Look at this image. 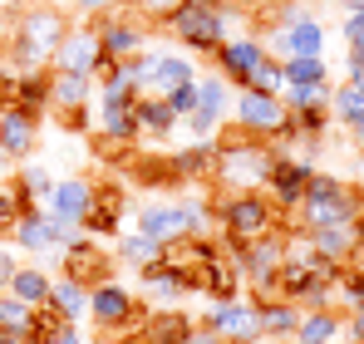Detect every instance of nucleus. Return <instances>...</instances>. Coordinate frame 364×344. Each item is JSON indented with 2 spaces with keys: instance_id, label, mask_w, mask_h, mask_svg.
Here are the masks:
<instances>
[{
  "instance_id": "obj_1",
  "label": "nucleus",
  "mask_w": 364,
  "mask_h": 344,
  "mask_svg": "<svg viewBox=\"0 0 364 344\" xmlns=\"http://www.w3.org/2000/svg\"><path fill=\"white\" fill-rule=\"evenodd\" d=\"M276 158H281V153H271V143L242 133V138L217 143V168H212V177H217L227 192H261L266 177H271V168H276Z\"/></svg>"
},
{
  "instance_id": "obj_2",
  "label": "nucleus",
  "mask_w": 364,
  "mask_h": 344,
  "mask_svg": "<svg viewBox=\"0 0 364 344\" xmlns=\"http://www.w3.org/2000/svg\"><path fill=\"white\" fill-rule=\"evenodd\" d=\"M296 212H301V227L305 231H320V227H345V222H360V217H364V202H360V192H350L340 177L315 172Z\"/></svg>"
},
{
  "instance_id": "obj_3",
  "label": "nucleus",
  "mask_w": 364,
  "mask_h": 344,
  "mask_svg": "<svg viewBox=\"0 0 364 344\" xmlns=\"http://www.w3.org/2000/svg\"><path fill=\"white\" fill-rule=\"evenodd\" d=\"M64 35H69V25H64V15L55 5L25 10V15L15 20V69H20V74H40V64L55 59Z\"/></svg>"
},
{
  "instance_id": "obj_4",
  "label": "nucleus",
  "mask_w": 364,
  "mask_h": 344,
  "mask_svg": "<svg viewBox=\"0 0 364 344\" xmlns=\"http://www.w3.org/2000/svg\"><path fill=\"white\" fill-rule=\"evenodd\" d=\"M232 118H237V128H242V133L261 138V143H276V138H286V133H291V109H286V99H281V94H256V89H242V94H237V104H232Z\"/></svg>"
},
{
  "instance_id": "obj_5",
  "label": "nucleus",
  "mask_w": 364,
  "mask_h": 344,
  "mask_svg": "<svg viewBox=\"0 0 364 344\" xmlns=\"http://www.w3.org/2000/svg\"><path fill=\"white\" fill-rule=\"evenodd\" d=\"M222 227H227V236L237 246L261 241V236L276 231V207H271L266 192H227L222 197Z\"/></svg>"
},
{
  "instance_id": "obj_6",
  "label": "nucleus",
  "mask_w": 364,
  "mask_h": 344,
  "mask_svg": "<svg viewBox=\"0 0 364 344\" xmlns=\"http://www.w3.org/2000/svg\"><path fill=\"white\" fill-rule=\"evenodd\" d=\"M168 30L173 40H182L187 50H202V55H217L227 45V10H207V5H178L168 15Z\"/></svg>"
},
{
  "instance_id": "obj_7",
  "label": "nucleus",
  "mask_w": 364,
  "mask_h": 344,
  "mask_svg": "<svg viewBox=\"0 0 364 344\" xmlns=\"http://www.w3.org/2000/svg\"><path fill=\"white\" fill-rule=\"evenodd\" d=\"M281 261H286V241L271 231V236H261V241H246L232 251V266H237V276L251 281L256 290H271V300H281L276 295V276H281Z\"/></svg>"
},
{
  "instance_id": "obj_8",
  "label": "nucleus",
  "mask_w": 364,
  "mask_h": 344,
  "mask_svg": "<svg viewBox=\"0 0 364 344\" xmlns=\"http://www.w3.org/2000/svg\"><path fill=\"white\" fill-rule=\"evenodd\" d=\"M207 330H217L222 340H237V344H256L261 340V305L251 300H212L207 305Z\"/></svg>"
},
{
  "instance_id": "obj_9",
  "label": "nucleus",
  "mask_w": 364,
  "mask_h": 344,
  "mask_svg": "<svg viewBox=\"0 0 364 344\" xmlns=\"http://www.w3.org/2000/svg\"><path fill=\"white\" fill-rule=\"evenodd\" d=\"M310 177H315V168L305 163V158H276V168H271V177H266V197H271V207L276 212H296L305 197V187H310Z\"/></svg>"
},
{
  "instance_id": "obj_10",
  "label": "nucleus",
  "mask_w": 364,
  "mask_h": 344,
  "mask_svg": "<svg viewBox=\"0 0 364 344\" xmlns=\"http://www.w3.org/2000/svg\"><path fill=\"white\" fill-rule=\"evenodd\" d=\"M89 315H94V325H104V330H128L133 315H138V300H133V290L119 286V281H99V286H89Z\"/></svg>"
},
{
  "instance_id": "obj_11",
  "label": "nucleus",
  "mask_w": 364,
  "mask_h": 344,
  "mask_svg": "<svg viewBox=\"0 0 364 344\" xmlns=\"http://www.w3.org/2000/svg\"><path fill=\"white\" fill-rule=\"evenodd\" d=\"M266 59H271V50H266L256 35H242V40H227V45L217 50V69H222V79H227V84L246 89V84H251V74H256Z\"/></svg>"
},
{
  "instance_id": "obj_12",
  "label": "nucleus",
  "mask_w": 364,
  "mask_h": 344,
  "mask_svg": "<svg viewBox=\"0 0 364 344\" xmlns=\"http://www.w3.org/2000/svg\"><path fill=\"white\" fill-rule=\"evenodd\" d=\"M99 64H104V50H99V30L94 25H79V30H69L60 40V50H55V69L64 74H99Z\"/></svg>"
},
{
  "instance_id": "obj_13",
  "label": "nucleus",
  "mask_w": 364,
  "mask_h": 344,
  "mask_svg": "<svg viewBox=\"0 0 364 344\" xmlns=\"http://www.w3.org/2000/svg\"><path fill=\"white\" fill-rule=\"evenodd\" d=\"M89 207H94V182H84V177H60L50 202H45V212L55 222H69V227H84Z\"/></svg>"
},
{
  "instance_id": "obj_14",
  "label": "nucleus",
  "mask_w": 364,
  "mask_h": 344,
  "mask_svg": "<svg viewBox=\"0 0 364 344\" xmlns=\"http://www.w3.org/2000/svg\"><path fill=\"white\" fill-rule=\"evenodd\" d=\"M271 55H276V59L325 55V25H320L315 15H305V20H291V25H281V30H276V40H271Z\"/></svg>"
},
{
  "instance_id": "obj_15",
  "label": "nucleus",
  "mask_w": 364,
  "mask_h": 344,
  "mask_svg": "<svg viewBox=\"0 0 364 344\" xmlns=\"http://www.w3.org/2000/svg\"><path fill=\"white\" fill-rule=\"evenodd\" d=\"M227 79H197V114H187V123H192V133L197 138H212L217 133V123H222V114H227Z\"/></svg>"
},
{
  "instance_id": "obj_16",
  "label": "nucleus",
  "mask_w": 364,
  "mask_h": 344,
  "mask_svg": "<svg viewBox=\"0 0 364 344\" xmlns=\"http://www.w3.org/2000/svg\"><path fill=\"white\" fill-rule=\"evenodd\" d=\"M99 50H104V59L123 64L148 50V30L138 20H109V25H99Z\"/></svg>"
},
{
  "instance_id": "obj_17",
  "label": "nucleus",
  "mask_w": 364,
  "mask_h": 344,
  "mask_svg": "<svg viewBox=\"0 0 364 344\" xmlns=\"http://www.w3.org/2000/svg\"><path fill=\"white\" fill-rule=\"evenodd\" d=\"M10 241H15V251H60V241H55V217H50L45 207H25L20 222L10 227Z\"/></svg>"
},
{
  "instance_id": "obj_18",
  "label": "nucleus",
  "mask_w": 364,
  "mask_h": 344,
  "mask_svg": "<svg viewBox=\"0 0 364 344\" xmlns=\"http://www.w3.org/2000/svg\"><path fill=\"white\" fill-rule=\"evenodd\" d=\"M0 153L15 158V163L35 153V118L25 114V109H15V104L0 109Z\"/></svg>"
},
{
  "instance_id": "obj_19",
  "label": "nucleus",
  "mask_w": 364,
  "mask_h": 344,
  "mask_svg": "<svg viewBox=\"0 0 364 344\" xmlns=\"http://www.w3.org/2000/svg\"><path fill=\"white\" fill-rule=\"evenodd\" d=\"M89 99H94V79L89 74H64V69L50 74V109H64V114L84 118Z\"/></svg>"
},
{
  "instance_id": "obj_20",
  "label": "nucleus",
  "mask_w": 364,
  "mask_h": 344,
  "mask_svg": "<svg viewBox=\"0 0 364 344\" xmlns=\"http://www.w3.org/2000/svg\"><path fill=\"white\" fill-rule=\"evenodd\" d=\"M64 271H69V281H79V286H99L104 281V271H109V256H99V246L94 241H74V246H64Z\"/></svg>"
},
{
  "instance_id": "obj_21",
  "label": "nucleus",
  "mask_w": 364,
  "mask_h": 344,
  "mask_svg": "<svg viewBox=\"0 0 364 344\" xmlns=\"http://www.w3.org/2000/svg\"><path fill=\"white\" fill-rule=\"evenodd\" d=\"M143 290H148V300H153V305H163V310H168V305H178L182 295L192 290V281H187L182 271H173V266H163V261H158V266H148V271H143Z\"/></svg>"
},
{
  "instance_id": "obj_22",
  "label": "nucleus",
  "mask_w": 364,
  "mask_h": 344,
  "mask_svg": "<svg viewBox=\"0 0 364 344\" xmlns=\"http://www.w3.org/2000/svg\"><path fill=\"white\" fill-rule=\"evenodd\" d=\"M119 222H123V192L94 187V207H89V217H84V231H89V236H109V231H119Z\"/></svg>"
},
{
  "instance_id": "obj_23",
  "label": "nucleus",
  "mask_w": 364,
  "mask_h": 344,
  "mask_svg": "<svg viewBox=\"0 0 364 344\" xmlns=\"http://www.w3.org/2000/svg\"><path fill=\"white\" fill-rule=\"evenodd\" d=\"M301 325L296 300H261V340H291Z\"/></svg>"
},
{
  "instance_id": "obj_24",
  "label": "nucleus",
  "mask_w": 364,
  "mask_h": 344,
  "mask_svg": "<svg viewBox=\"0 0 364 344\" xmlns=\"http://www.w3.org/2000/svg\"><path fill=\"white\" fill-rule=\"evenodd\" d=\"M345 335V325H340V315L335 310H301V325H296V344H335Z\"/></svg>"
},
{
  "instance_id": "obj_25",
  "label": "nucleus",
  "mask_w": 364,
  "mask_h": 344,
  "mask_svg": "<svg viewBox=\"0 0 364 344\" xmlns=\"http://www.w3.org/2000/svg\"><path fill=\"white\" fill-rule=\"evenodd\" d=\"M10 295L15 300H25V305H50V290H55V281H50V271H40V266H15V276H10Z\"/></svg>"
},
{
  "instance_id": "obj_26",
  "label": "nucleus",
  "mask_w": 364,
  "mask_h": 344,
  "mask_svg": "<svg viewBox=\"0 0 364 344\" xmlns=\"http://www.w3.org/2000/svg\"><path fill=\"white\" fill-rule=\"evenodd\" d=\"M173 177H212V168H217V138H197L192 148H182V153H173Z\"/></svg>"
},
{
  "instance_id": "obj_27",
  "label": "nucleus",
  "mask_w": 364,
  "mask_h": 344,
  "mask_svg": "<svg viewBox=\"0 0 364 344\" xmlns=\"http://www.w3.org/2000/svg\"><path fill=\"white\" fill-rule=\"evenodd\" d=\"M133 114H138V133H148V138H163V133L178 128V114L168 109L163 94H143V99L133 104Z\"/></svg>"
},
{
  "instance_id": "obj_28",
  "label": "nucleus",
  "mask_w": 364,
  "mask_h": 344,
  "mask_svg": "<svg viewBox=\"0 0 364 344\" xmlns=\"http://www.w3.org/2000/svg\"><path fill=\"white\" fill-rule=\"evenodd\" d=\"M192 79H197L192 59L158 55V59H153V84H148V94H168V89H178V84H192Z\"/></svg>"
},
{
  "instance_id": "obj_29",
  "label": "nucleus",
  "mask_w": 364,
  "mask_h": 344,
  "mask_svg": "<svg viewBox=\"0 0 364 344\" xmlns=\"http://www.w3.org/2000/svg\"><path fill=\"white\" fill-rule=\"evenodd\" d=\"M10 94H15V109H25L30 118H40L50 109V79L45 74H20Z\"/></svg>"
},
{
  "instance_id": "obj_30",
  "label": "nucleus",
  "mask_w": 364,
  "mask_h": 344,
  "mask_svg": "<svg viewBox=\"0 0 364 344\" xmlns=\"http://www.w3.org/2000/svg\"><path fill=\"white\" fill-rule=\"evenodd\" d=\"M50 305L60 310L64 320H74V325H79V320L89 315V286H79V281H69V276H64V281H55V290H50Z\"/></svg>"
},
{
  "instance_id": "obj_31",
  "label": "nucleus",
  "mask_w": 364,
  "mask_h": 344,
  "mask_svg": "<svg viewBox=\"0 0 364 344\" xmlns=\"http://www.w3.org/2000/svg\"><path fill=\"white\" fill-rule=\"evenodd\" d=\"M281 74H286V84H330V64H325V55L281 59Z\"/></svg>"
},
{
  "instance_id": "obj_32",
  "label": "nucleus",
  "mask_w": 364,
  "mask_h": 344,
  "mask_svg": "<svg viewBox=\"0 0 364 344\" xmlns=\"http://www.w3.org/2000/svg\"><path fill=\"white\" fill-rule=\"evenodd\" d=\"M119 261H123V266H138V271H148V266H158V261H163V246H158L153 236L133 231V236H123Z\"/></svg>"
},
{
  "instance_id": "obj_33",
  "label": "nucleus",
  "mask_w": 364,
  "mask_h": 344,
  "mask_svg": "<svg viewBox=\"0 0 364 344\" xmlns=\"http://www.w3.org/2000/svg\"><path fill=\"white\" fill-rule=\"evenodd\" d=\"M330 114L350 128V123L364 114V84H350V79H345V84H335V89H330Z\"/></svg>"
},
{
  "instance_id": "obj_34",
  "label": "nucleus",
  "mask_w": 364,
  "mask_h": 344,
  "mask_svg": "<svg viewBox=\"0 0 364 344\" xmlns=\"http://www.w3.org/2000/svg\"><path fill=\"white\" fill-rule=\"evenodd\" d=\"M187 330H192V320H187V315L158 310V315L148 320V344H182V340H187Z\"/></svg>"
},
{
  "instance_id": "obj_35",
  "label": "nucleus",
  "mask_w": 364,
  "mask_h": 344,
  "mask_svg": "<svg viewBox=\"0 0 364 344\" xmlns=\"http://www.w3.org/2000/svg\"><path fill=\"white\" fill-rule=\"evenodd\" d=\"M330 89H335V84H286L281 99H286L291 114H296V109H330Z\"/></svg>"
},
{
  "instance_id": "obj_36",
  "label": "nucleus",
  "mask_w": 364,
  "mask_h": 344,
  "mask_svg": "<svg viewBox=\"0 0 364 344\" xmlns=\"http://www.w3.org/2000/svg\"><path fill=\"white\" fill-rule=\"evenodd\" d=\"M15 182H20V192H25V202H30V207H45V202H50V192H55V177H50V168H40V163H30Z\"/></svg>"
},
{
  "instance_id": "obj_37",
  "label": "nucleus",
  "mask_w": 364,
  "mask_h": 344,
  "mask_svg": "<svg viewBox=\"0 0 364 344\" xmlns=\"http://www.w3.org/2000/svg\"><path fill=\"white\" fill-rule=\"evenodd\" d=\"M30 325H35V305H25L10 290H0V330H30Z\"/></svg>"
},
{
  "instance_id": "obj_38",
  "label": "nucleus",
  "mask_w": 364,
  "mask_h": 344,
  "mask_svg": "<svg viewBox=\"0 0 364 344\" xmlns=\"http://www.w3.org/2000/svg\"><path fill=\"white\" fill-rule=\"evenodd\" d=\"M30 202H25V192H20V182H0V236H10V227L20 222V212H25Z\"/></svg>"
},
{
  "instance_id": "obj_39",
  "label": "nucleus",
  "mask_w": 364,
  "mask_h": 344,
  "mask_svg": "<svg viewBox=\"0 0 364 344\" xmlns=\"http://www.w3.org/2000/svg\"><path fill=\"white\" fill-rule=\"evenodd\" d=\"M246 89H256V94H281V89H286V74H281V59L271 55L266 64H261V69H256V74H251V84H246Z\"/></svg>"
},
{
  "instance_id": "obj_40",
  "label": "nucleus",
  "mask_w": 364,
  "mask_h": 344,
  "mask_svg": "<svg viewBox=\"0 0 364 344\" xmlns=\"http://www.w3.org/2000/svg\"><path fill=\"white\" fill-rule=\"evenodd\" d=\"M335 300L355 315V310H364V271H355V276H340L335 281Z\"/></svg>"
},
{
  "instance_id": "obj_41",
  "label": "nucleus",
  "mask_w": 364,
  "mask_h": 344,
  "mask_svg": "<svg viewBox=\"0 0 364 344\" xmlns=\"http://www.w3.org/2000/svg\"><path fill=\"white\" fill-rule=\"evenodd\" d=\"M163 99H168V109H173L178 118L197 114V79H192V84H178V89H168Z\"/></svg>"
},
{
  "instance_id": "obj_42",
  "label": "nucleus",
  "mask_w": 364,
  "mask_h": 344,
  "mask_svg": "<svg viewBox=\"0 0 364 344\" xmlns=\"http://www.w3.org/2000/svg\"><path fill=\"white\" fill-rule=\"evenodd\" d=\"M340 35H345V45H355L364 35V15L360 10H345V20H340Z\"/></svg>"
},
{
  "instance_id": "obj_43",
  "label": "nucleus",
  "mask_w": 364,
  "mask_h": 344,
  "mask_svg": "<svg viewBox=\"0 0 364 344\" xmlns=\"http://www.w3.org/2000/svg\"><path fill=\"white\" fill-rule=\"evenodd\" d=\"M178 5H187V0H138V10H143V15H158V20H168Z\"/></svg>"
},
{
  "instance_id": "obj_44",
  "label": "nucleus",
  "mask_w": 364,
  "mask_h": 344,
  "mask_svg": "<svg viewBox=\"0 0 364 344\" xmlns=\"http://www.w3.org/2000/svg\"><path fill=\"white\" fill-rule=\"evenodd\" d=\"M45 344H89V340H84V330H79V325L69 320V325H64L60 335H50V340H45Z\"/></svg>"
},
{
  "instance_id": "obj_45",
  "label": "nucleus",
  "mask_w": 364,
  "mask_h": 344,
  "mask_svg": "<svg viewBox=\"0 0 364 344\" xmlns=\"http://www.w3.org/2000/svg\"><path fill=\"white\" fill-rule=\"evenodd\" d=\"M10 276H15V246H0V290L10 286Z\"/></svg>"
},
{
  "instance_id": "obj_46",
  "label": "nucleus",
  "mask_w": 364,
  "mask_h": 344,
  "mask_svg": "<svg viewBox=\"0 0 364 344\" xmlns=\"http://www.w3.org/2000/svg\"><path fill=\"white\" fill-rule=\"evenodd\" d=\"M0 344H40L35 330H0Z\"/></svg>"
},
{
  "instance_id": "obj_47",
  "label": "nucleus",
  "mask_w": 364,
  "mask_h": 344,
  "mask_svg": "<svg viewBox=\"0 0 364 344\" xmlns=\"http://www.w3.org/2000/svg\"><path fill=\"white\" fill-rule=\"evenodd\" d=\"M74 5H79L84 15H104V10H114L119 0H74Z\"/></svg>"
},
{
  "instance_id": "obj_48",
  "label": "nucleus",
  "mask_w": 364,
  "mask_h": 344,
  "mask_svg": "<svg viewBox=\"0 0 364 344\" xmlns=\"http://www.w3.org/2000/svg\"><path fill=\"white\" fill-rule=\"evenodd\" d=\"M350 138H355V148H360V153H364V114L355 118V123H350Z\"/></svg>"
},
{
  "instance_id": "obj_49",
  "label": "nucleus",
  "mask_w": 364,
  "mask_h": 344,
  "mask_svg": "<svg viewBox=\"0 0 364 344\" xmlns=\"http://www.w3.org/2000/svg\"><path fill=\"white\" fill-rule=\"evenodd\" d=\"M187 5H207V10H227V0H187Z\"/></svg>"
},
{
  "instance_id": "obj_50",
  "label": "nucleus",
  "mask_w": 364,
  "mask_h": 344,
  "mask_svg": "<svg viewBox=\"0 0 364 344\" xmlns=\"http://www.w3.org/2000/svg\"><path fill=\"white\" fill-rule=\"evenodd\" d=\"M340 5H345V10H360V15H364V0H340Z\"/></svg>"
},
{
  "instance_id": "obj_51",
  "label": "nucleus",
  "mask_w": 364,
  "mask_h": 344,
  "mask_svg": "<svg viewBox=\"0 0 364 344\" xmlns=\"http://www.w3.org/2000/svg\"><path fill=\"white\" fill-rule=\"evenodd\" d=\"M0 168H5V153H0Z\"/></svg>"
}]
</instances>
